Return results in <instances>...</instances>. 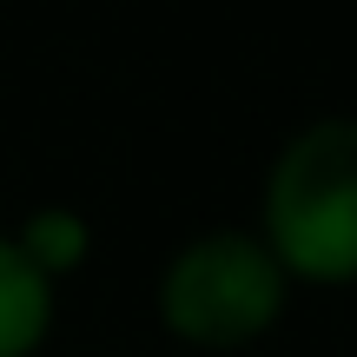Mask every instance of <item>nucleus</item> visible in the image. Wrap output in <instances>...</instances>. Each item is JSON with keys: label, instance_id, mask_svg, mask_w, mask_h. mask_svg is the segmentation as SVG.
I'll return each mask as SVG.
<instances>
[{"label": "nucleus", "instance_id": "2", "mask_svg": "<svg viewBox=\"0 0 357 357\" xmlns=\"http://www.w3.org/2000/svg\"><path fill=\"white\" fill-rule=\"evenodd\" d=\"M291 291L298 284L284 278V265L252 225H212V231H192L159 265L153 311L172 344L218 357L271 337L291 311Z\"/></svg>", "mask_w": 357, "mask_h": 357}, {"label": "nucleus", "instance_id": "4", "mask_svg": "<svg viewBox=\"0 0 357 357\" xmlns=\"http://www.w3.org/2000/svg\"><path fill=\"white\" fill-rule=\"evenodd\" d=\"M13 245L26 252V265H33L40 278L66 284L93 258V218L79 212V205H33V212L13 225Z\"/></svg>", "mask_w": 357, "mask_h": 357}, {"label": "nucleus", "instance_id": "3", "mask_svg": "<svg viewBox=\"0 0 357 357\" xmlns=\"http://www.w3.org/2000/svg\"><path fill=\"white\" fill-rule=\"evenodd\" d=\"M53 311H60V284L26 265L13 231H0V357H33L53 337Z\"/></svg>", "mask_w": 357, "mask_h": 357}, {"label": "nucleus", "instance_id": "1", "mask_svg": "<svg viewBox=\"0 0 357 357\" xmlns=\"http://www.w3.org/2000/svg\"><path fill=\"white\" fill-rule=\"evenodd\" d=\"M252 231L291 284H357V113H318L271 153Z\"/></svg>", "mask_w": 357, "mask_h": 357}]
</instances>
